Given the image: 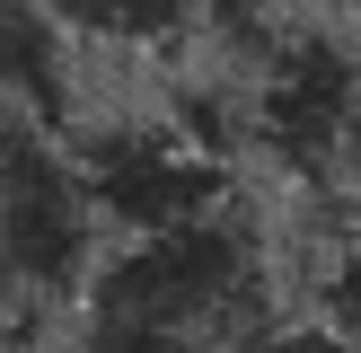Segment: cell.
Masks as SVG:
<instances>
[{"instance_id": "6da1fadb", "label": "cell", "mask_w": 361, "mask_h": 353, "mask_svg": "<svg viewBox=\"0 0 361 353\" xmlns=\"http://www.w3.org/2000/svg\"><path fill=\"white\" fill-rule=\"evenodd\" d=\"M106 247H115V229H106V212H97V194H88L71 141L35 133L27 150L9 159V176H0V265H9L18 300H27L35 318L80 309V292H88V274H97Z\"/></svg>"}, {"instance_id": "7a4b0ae2", "label": "cell", "mask_w": 361, "mask_h": 353, "mask_svg": "<svg viewBox=\"0 0 361 353\" xmlns=\"http://www.w3.org/2000/svg\"><path fill=\"white\" fill-rule=\"evenodd\" d=\"M80 71H88L80 35H71L44 0H0V97L27 124H44L53 141L88 115L80 106Z\"/></svg>"}, {"instance_id": "3957f363", "label": "cell", "mask_w": 361, "mask_h": 353, "mask_svg": "<svg viewBox=\"0 0 361 353\" xmlns=\"http://www.w3.org/2000/svg\"><path fill=\"white\" fill-rule=\"evenodd\" d=\"M80 53H176L229 9V0H44Z\"/></svg>"}, {"instance_id": "277c9868", "label": "cell", "mask_w": 361, "mask_h": 353, "mask_svg": "<svg viewBox=\"0 0 361 353\" xmlns=\"http://www.w3.org/2000/svg\"><path fill=\"white\" fill-rule=\"evenodd\" d=\"M317 318H326V335L344 353H361V229H344L317 256Z\"/></svg>"}, {"instance_id": "5b68a950", "label": "cell", "mask_w": 361, "mask_h": 353, "mask_svg": "<svg viewBox=\"0 0 361 353\" xmlns=\"http://www.w3.org/2000/svg\"><path fill=\"white\" fill-rule=\"evenodd\" d=\"M71 353H221V345H194V335H159V327H133V318L71 309Z\"/></svg>"}, {"instance_id": "8992f818", "label": "cell", "mask_w": 361, "mask_h": 353, "mask_svg": "<svg viewBox=\"0 0 361 353\" xmlns=\"http://www.w3.org/2000/svg\"><path fill=\"white\" fill-rule=\"evenodd\" d=\"M335 186L361 212V80H353V106H344V141H335Z\"/></svg>"}, {"instance_id": "52a82bcc", "label": "cell", "mask_w": 361, "mask_h": 353, "mask_svg": "<svg viewBox=\"0 0 361 353\" xmlns=\"http://www.w3.org/2000/svg\"><path fill=\"white\" fill-rule=\"evenodd\" d=\"M18 335H35V309H27V300H18V282H9V265H0V353H9Z\"/></svg>"}, {"instance_id": "ba28073f", "label": "cell", "mask_w": 361, "mask_h": 353, "mask_svg": "<svg viewBox=\"0 0 361 353\" xmlns=\"http://www.w3.org/2000/svg\"><path fill=\"white\" fill-rule=\"evenodd\" d=\"M35 133H44V124H27V115H18V106H9V97H0V176H9V159H18V150H27V141H35Z\"/></svg>"}]
</instances>
